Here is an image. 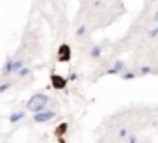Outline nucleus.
Returning a JSON list of instances; mask_svg holds the SVG:
<instances>
[{
  "label": "nucleus",
  "mask_w": 158,
  "mask_h": 143,
  "mask_svg": "<svg viewBox=\"0 0 158 143\" xmlns=\"http://www.w3.org/2000/svg\"><path fill=\"white\" fill-rule=\"evenodd\" d=\"M28 75H30V69H28V67H21V69L17 71V76H19V78H24V76H28Z\"/></svg>",
  "instance_id": "9"
},
{
  "label": "nucleus",
  "mask_w": 158,
  "mask_h": 143,
  "mask_svg": "<svg viewBox=\"0 0 158 143\" xmlns=\"http://www.w3.org/2000/svg\"><path fill=\"white\" fill-rule=\"evenodd\" d=\"M91 58H101V54H102V48L99 47V45H95V47H91Z\"/></svg>",
  "instance_id": "8"
},
{
  "label": "nucleus",
  "mask_w": 158,
  "mask_h": 143,
  "mask_svg": "<svg viewBox=\"0 0 158 143\" xmlns=\"http://www.w3.org/2000/svg\"><path fill=\"white\" fill-rule=\"evenodd\" d=\"M69 58H71V48H69V45H61L60 50H58V59H60V61H67Z\"/></svg>",
  "instance_id": "4"
},
{
  "label": "nucleus",
  "mask_w": 158,
  "mask_h": 143,
  "mask_svg": "<svg viewBox=\"0 0 158 143\" xmlns=\"http://www.w3.org/2000/svg\"><path fill=\"white\" fill-rule=\"evenodd\" d=\"M86 32H88V28H86V26H78V28H76V37L86 35Z\"/></svg>",
  "instance_id": "10"
},
{
  "label": "nucleus",
  "mask_w": 158,
  "mask_h": 143,
  "mask_svg": "<svg viewBox=\"0 0 158 143\" xmlns=\"http://www.w3.org/2000/svg\"><path fill=\"white\" fill-rule=\"evenodd\" d=\"M54 115H56V113H54V112H50V110L37 112V113H34V123H47V121H50Z\"/></svg>",
  "instance_id": "3"
},
{
  "label": "nucleus",
  "mask_w": 158,
  "mask_h": 143,
  "mask_svg": "<svg viewBox=\"0 0 158 143\" xmlns=\"http://www.w3.org/2000/svg\"><path fill=\"white\" fill-rule=\"evenodd\" d=\"M23 117H24V110H21V112H13V113L10 115V123L15 125V123H19Z\"/></svg>",
  "instance_id": "6"
},
{
  "label": "nucleus",
  "mask_w": 158,
  "mask_h": 143,
  "mask_svg": "<svg viewBox=\"0 0 158 143\" xmlns=\"http://www.w3.org/2000/svg\"><path fill=\"white\" fill-rule=\"evenodd\" d=\"M13 86V80H6V82H2V84H0V95H2V93H6L10 88Z\"/></svg>",
  "instance_id": "7"
},
{
  "label": "nucleus",
  "mask_w": 158,
  "mask_h": 143,
  "mask_svg": "<svg viewBox=\"0 0 158 143\" xmlns=\"http://www.w3.org/2000/svg\"><path fill=\"white\" fill-rule=\"evenodd\" d=\"M65 128H67V125H61V126L58 128V132H56V134H63V130H65Z\"/></svg>",
  "instance_id": "11"
},
{
  "label": "nucleus",
  "mask_w": 158,
  "mask_h": 143,
  "mask_svg": "<svg viewBox=\"0 0 158 143\" xmlns=\"http://www.w3.org/2000/svg\"><path fill=\"white\" fill-rule=\"evenodd\" d=\"M65 84H67L65 78H61V76H58V75H52V86H54L56 89H63Z\"/></svg>",
  "instance_id": "5"
},
{
  "label": "nucleus",
  "mask_w": 158,
  "mask_h": 143,
  "mask_svg": "<svg viewBox=\"0 0 158 143\" xmlns=\"http://www.w3.org/2000/svg\"><path fill=\"white\" fill-rule=\"evenodd\" d=\"M21 67H23V61L21 59H6V63L2 67V76H10V75L17 73Z\"/></svg>",
  "instance_id": "2"
},
{
  "label": "nucleus",
  "mask_w": 158,
  "mask_h": 143,
  "mask_svg": "<svg viewBox=\"0 0 158 143\" xmlns=\"http://www.w3.org/2000/svg\"><path fill=\"white\" fill-rule=\"evenodd\" d=\"M48 100H50L48 95H45V93H35L34 97H30V100H28V104H26V110H30V112H34V113L43 112V110H47Z\"/></svg>",
  "instance_id": "1"
}]
</instances>
